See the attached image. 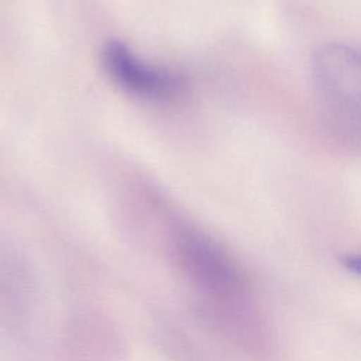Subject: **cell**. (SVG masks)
<instances>
[{
  "label": "cell",
  "instance_id": "cell-1",
  "mask_svg": "<svg viewBox=\"0 0 361 361\" xmlns=\"http://www.w3.org/2000/svg\"><path fill=\"white\" fill-rule=\"evenodd\" d=\"M313 76L336 128L361 144V49L324 45L313 58Z\"/></svg>",
  "mask_w": 361,
  "mask_h": 361
},
{
  "label": "cell",
  "instance_id": "cell-2",
  "mask_svg": "<svg viewBox=\"0 0 361 361\" xmlns=\"http://www.w3.org/2000/svg\"><path fill=\"white\" fill-rule=\"evenodd\" d=\"M103 63L109 75L120 86L138 96L165 99L175 96L182 86L176 76L148 66L120 42L106 45Z\"/></svg>",
  "mask_w": 361,
  "mask_h": 361
}]
</instances>
